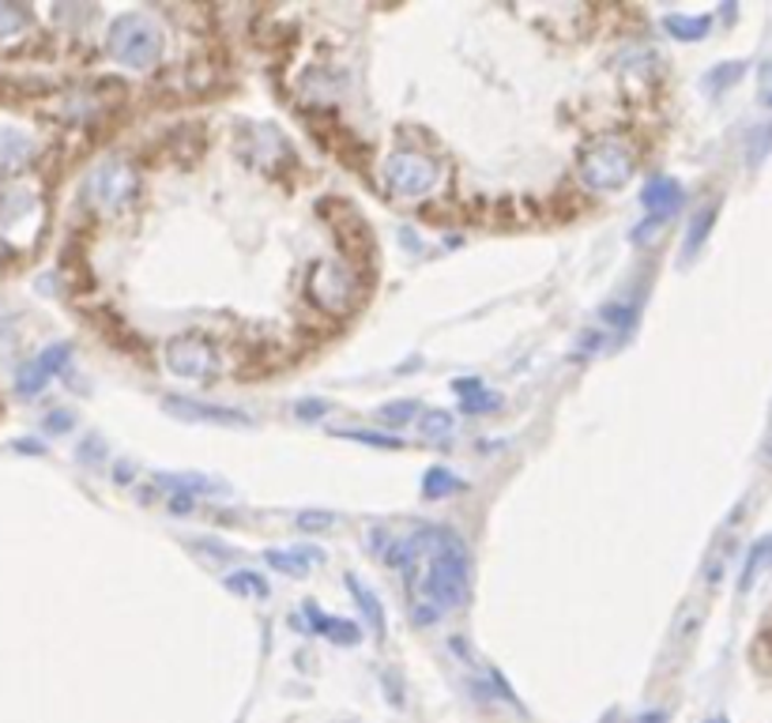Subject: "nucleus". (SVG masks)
Masks as SVG:
<instances>
[{
	"mask_svg": "<svg viewBox=\"0 0 772 723\" xmlns=\"http://www.w3.org/2000/svg\"><path fill=\"white\" fill-rule=\"evenodd\" d=\"M769 554H772V539H765V543H758V546H753V554H750L747 570H742V588H750V584H753V576H758V570H761V565L769 562Z\"/></svg>",
	"mask_w": 772,
	"mask_h": 723,
	"instance_id": "393cba45",
	"label": "nucleus"
},
{
	"mask_svg": "<svg viewBox=\"0 0 772 723\" xmlns=\"http://www.w3.org/2000/svg\"><path fill=\"white\" fill-rule=\"evenodd\" d=\"M27 31V12L20 4H4L0 0V39H15Z\"/></svg>",
	"mask_w": 772,
	"mask_h": 723,
	"instance_id": "5701e85b",
	"label": "nucleus"
},
{
	"mask_svg": "<svg viewBox=\"0 0 772 723\" xmlns=\"http://www.w3.org/2000/svg\"><path fill=\"white\" fill-rule=\"evenodd\" d=\"M347 592H351V596H355L358 610H362V618L370 621L373 634H381V637H384V629H389V621H384V607H381V599H377V592L370 588V584L362 581V576H355V573H347Z\"/></svg>",
	"mask_w": 772,
	"mask_h": 723,
	"instance_id": "ddd939ff",
	"label": "nucleus"
},
{
	"mask_svg": "<svg viewBox=\"0 0 772 723\" xmlns=\"http://www.w3.org/2000/svg\"><path fill=\"white\" fill-rule=\"evenodd\" d=\"M712 723H723V720H712Z\"/></svg>",
	"mask_w": 772,
	"mask_h": 723,
	"instance_id": "72a5a7b5",
	"label": "nucleus"
},
{
	"mask_svg": "<svg viewBox=\"0 0 772 723\" xmlns=\"http://www.w3.org/2000/svg\"><path fill=\"white\" fill-rule=\"evenodd\" d=\"M633 167H637V159L622 136H600L581 151L577 173L592 192H618L633 178Z\"/></svg>",
	"mask_w": 772,
	"mask_h": 723,
	"instance_id": "7ed1b4c3",
	"label": "nucleus"
},
{
	"mask_svg": "<svg viewBox=\"0 0 772 723\" xmlns=\"http://www.w3.org/2000/svg\"><path fill=\"white\" fill-rule=\"evenodd\" d=\"M306 295L314 306H320L325 313H351L355 309V298H358V276L351 264L343 261H320L314 264V272H309L306 279Z\"/></svg>",
	"mask_w": 772,
	"mask_h": 723,
	"instance_id": "423d86ee",
	"label": "nucleus"
},
{
	"mask_svg": "<svg viewBox=\"0 0 772 723\" xmlns=\"http://www.w3.org/2000/svg\"><path fill=\"white\" fill-rule=\"evenodd\" d=\"M739 64H731V68H720V72H712V76H709V84H716V87H720V84H728V79H734V76H739Z\"/></svg>",
	"mask_w": 772,
	"mask_h": 723,
	"instance_id": "c85d7f7f",
	"label": "nucleus"
},
{
	"mask_svg": "<svg viewBox=\"0 0 772 723\" xmlns=\"http://www.w3.org/2000/svg\"><path fill=\"white\" fill-rule=\"evenodd\" d=\"M419 437L422 442H445L448 434H453V415L448 411H422V418H419Z\"/></svg>",
	"mask_w": 772,
	"mask_h": 723,
	"instance_id": "412c9836",
	"label": "nucleus"
},
{
	"mask_svg": "<svg viewBox=\"0 0 772 723\" xmlns=\"http://www.w3.org/2000/svg\"><path fill=\"white\" fill-rule=\"evenodd\" d=\"M464 490H467V482L448 468H430L426 479H422V493H426L430 501L453 498V493H464Z\"/></svg>",
	"mask_w": 772,
	"mask_h": 723,
	"instance_id": "f3484780",
	"label": "nucleus"
},
{
	"mask_svg": "<svg viewBox=\"0 0 772 723\" xmlns=\"http://www.w3.org/2000/svg\"><path fill=\"white\" fill-rule=\"evenodd\" d=\"M136 189H140V178H136L133 162H125V159H103L87 173L91 208H98V212H106V215L121 212L128 200L136 196Z\"/></svg>",
	"mask_w": 772,
	"mask_h": 723,
	"instance_id": "0eeeda50",
	"label": "nucleus"
},
{
	"mask_svg": "<svg viewBox=\"0 0 772 723\" xmlns=\"http://www.w3.org/2000/svg\"><path fill=\"white\" fill-rule=\"evenodd\" d=\"M339 437H351V442H362V445H373V448H400L403 442L392 434H366V429H343Z\"/></svg>",
	"mask_w": 772,
	"mask_h": 723,
	"instance_id": "a878e982",
	"label": "nucleus"
},
{
	"mask_svg": "<svg viewBox=\"0 0 772 723\" xmlns=\"http://www.w3.org/2000/svg\"><path fill=\"white\" fill-rule=\"evenodd\" d=\"M306 621L314 626V634L336 640V645H358V640H362V629H358L355 621L332 618V615H325V610H317V607H306Z\"/></svg>",
	"mask_w": 772,
	"mask_h": 723,
	"instance_id": "f8f14e48",
	"label": "nucleus"
},
{
	"mask_svg": "<svg viewBox=\"0 0 772 723\" xmlns=\"http://www.w3.org/2000/svg\"><path fill=\"white\" fill-rule=\"evenodd\" d=\"M68 359H72V343L45 347L42 354H34V359L20 370V378H15V392H20V396H39L45 384H50L64 370V365H68Z\"/></svg>",
	"mask_w": 772,
	"mask_h": 723,
	"instance_id": "1a4fd4ad",
	"label": "nucleus"
},
{
	"mask_svg": "<svg viewBox=\"0 0 772 723\" xmlns=\"http://www.w3.org/2000/svg\"><path fill=\"white\" fill-rule=\"evenodd\" d=\"M761 103H765V106H772V87H765V95H761Z\"/></svg>",
	"mask_w": 772,
	"mask_h": 723,
	"instance_id": "473e14b6",
	"label": "nucleus"
},
{
	"mask_svg": "<svg viewBox=\"0 0 772 723\" xmlns=\"http://www.w3.org/2000/svg\"><path fill=\"white\" fill-rule=\"evenodd\" d=\"M456 392L464 396V411L467 415H486V411H498L501 396L490 389H483L479 381H456Z\"/></svg>",
	"mask_w": 772,
	"mask_h": 723,
	"instance_id": "dca6fc26",
	"label": "nucleus"
},
{
	"mask_svg": "<svg viewBox=\"0 0 772 723\" xmlns=\"http://www.w3.org/2000/svg\"><path fill=\"white\" fill-rule=\"evenodd\" d=\"M234 143H237V155H242L253 170L268 173V178L283 173L294 159L287 136H283L279 128L268 125V121H245L242 128H237Z\"/></svg>",
	"mask_w": 772,
	"mask_h": 723,
	"instance_id": "39448f33",
	"label": "nucleus"
},
{
	"mask_svg": "<svg viewBox=\"0 0 772 723\" xmlns=\"http://www.w3.org/2000/svg\"><path fill=\"white\" fill-rule=\"evenodd\" d=\"M384 185L400 200H422L441 185V162L426 151H392L384 159Z\"/></svg>",
	"mask_w": 772,
	"mask_h": 723,
	"instance_id": "20e7f679",
	"label": "nucleus"
},
{
	"mask_svg": "<svg viewBox=\"0 0 772 723\" xmlns=\"http://www.w3.org/2000/svg\"><path fill=\"white\" fill-rule=\"evenodd\" d=\"M298 411H302V415H325L328 407H325V404H302Z\"/></svg>",
	"mask_w": 772,
	"mask_h": 723,
	"instance_id": "c756f323",
	"label": "nucleus"
},
{
	"mask_svg": "<svg viewBox=\"0 0 772 723\" xmlns=\"http://www.w3.org/2000/svg\"><path fill=\"white\" fill-rule=\"evenodd\" d=\"M109 53L125 68H155L162 57V26L144 12H125L109 23Z\"/></svg>",
	"mask_w": 772,
	"mask_h": 723,
	"instance_id": "f03ea898",
	"label": "nucleus"
},
{
	"mask_svg": "<svg viewBox=\"0 0 772 723\" xmlns=\"http://www.w3.org/2000/svg\"><path fill=\"white\" fill-rule=\"evenodd\" d=\"M332 524H336L332 512H302V517H298L302 532H325V528H332Z\"/></svg>",
	"mask_w": 772,
	"mask_h": 723,
	"instance_id": "bb28decb",
	"label": "nucleus"
},
{
	"mask_svg": "<svg viewBox=\"0 0 772 723\" xmlns=\"http://www.w3.org/2000/svg\"><path fill=\"white\" fill-rule=\"evenodd\" d=\"M15 448H20V453H27V456H39L42 453V445H34V442H20Z\"/></svg>",
	"mask_w": 772,
	"mask_h": 723,
	"instance_id": "7c9ffc66",
	"label": "nucleus"
},
{
	"mask_svg": "<svg viewBox=\"0 0 772 723\" xmlns=\"http://www.w3.org/2000/svg\"><path fill=\"white\" fill-rule=\"evenodd\" d=\"M712 223H716V208H712V204H709V208H701V212H697L694 219H689V231H686V249H683V256H694L697 249H701L705 237H709V231H712Z\"/></svg>",
	"mask_w": 772,
	"mask_h": 723,
	"instance_id": "4be33fe9",
	"label": "nucleus"
},
{
	"mask_svg": "<svg viewBox=\"0 0 772 723\" xmlns=\"http://www.w3.org/2000/svg\"><path fill=\"white\" fill-rule=\"evenodd\" d=\"M765 460L772 464V429H769V442H765Z\"/></svg>",
	"mask_w": 772,
	"mask_h": 723,
	"instance_id": "2f4dec72",
	"label": "nucleus"
},
{
	"mask_svg": "<svg viewBox=\"0 0 772 723\" xmlns=\"http://www.w3.org/2000/svg\"><path fill=\"white\" fill-rule=\"evenodd\" d=\"M419 573V592H411V618L419 626L437 621L445 610H459L472 596V557L464 539L445 528H422L419 557L408 573V584Z\"/></svg>",
	"mask_w": 772,
	"mask_h": 723,
	"instance_id": "f257e3e1",
	"label": "nucleus"
},
{
	"mask_svg": "<svg viewBox=\"0 0 772 723\" xmlns=\"http://www.w3.org/2000/svg\"><path fill=\"white\" fill-rule=\"evenodd\" d=\"M45 429H53V434H64V429H72V415H68V411H57V415L45 418Z\"/></svg>",
	"mask_w": 772,
	"mask_h": 723,
	"instance_id": "cd10ccee",
	"label": "nucleus"
},
{
	"mask_svg": "<svg viewBox=\"0 0 772 723\" xmlns=\"http://www.w3.org/2000/svg\"><path fill=\"white\" fill-rule=\"evenodd\" d=\"M734 524H739V517L728 520V528H723V532L716 535V546L709 551V562H705V584H709V588H716V584L723 581V573H728V565H731V554H734Z\"/></svg>",
	"mask_w": 772,
	"mask_h": 723,
	"instance_id": "4468645a",
	"label": "nucleus"
},
{
	"mask_svg": "<svg viewBox=\"0 0 772 723\" xmlns=\"http://www.w3.org/2000/svg\"><path fill=\"white\" fill-rule=\"evenodd\" d=\"M664 26H667L670 34H675V39L697 42V39H705V34H709L712 20H709V15H667Z\"/></svg>",
	"mask_w": 772,
	"mask_h": 723,
	"instance_id": "6ab92c4d",
	"label": "nucleus"
},
{
	"mask_svg": "<svg viewBox=\"0 0 772 723\" xmlns=\"http://www.w3.org/2000/svg\"><path fill=\"white\" fill-rule=\"evenodd\" d=\"M34 143L15 128H0V170H20L23 162H31Z\"/></svg>",
	"mask_w": 772,
	"mask_h": 723,
	"instance_id": "2eb2a0df",
	"label": "nucleus"
},
{
	"mask_svg": "<svg viewBox=\"0 0 772 723\" xmlns=\"http://www.w3.org/2000/svg\"><path fill=\"white\" fill-rule=\"evenodd\" d=\"M162 411L178 415L181 423H215V426H250V415L234 407H219V404H200V400H181L170 396L162 400Z\"/></svg>",
	"mask_w": 772,
	"mask_h": 723,
	"instance_id": "9d476101",
	"label": "nucleus"
},
{
	"mask_svg": "<svg viewBox=\"0 0 772 723\" xmlns=\"http://www.w3.org/2000/svg\"><path fill=\"white\" fill-rule=\"evenodd\" d=\"M226 588L237 592V596H250V599H268V581H264V573H253V570L230 573Z\"/></svg>",
	"mask_w": 772,
	"mask_h": 723,
	"instance_id": "aec40b11",
	"label": "nucleus"
},
{
	"mask_svg": "<svg viewBox=\"0 0 772 723\" xmlns=\"http://www.w3.org/2000/svg\"><path fill=\"white\" fill-rule=\"evenodd\" d=\"M415 415H419L415 400H396V404L381 407V423L384 426H408V423H415Z\"/></svg>",
	"mask_w": 772,
	"mask_h": 723,
	"instance_id": "b1692460",
	"label": "nucleus"
},
{
	"mask_svg": "<svg viewBox=\"0 0 772 723\" xmlns=\"http://www.w3.org/2000/svg\"><path fill=\"white\" fill-rule=\"evenodd\" d=\"M167 370L186 381H211L223 370V362H219L215 343L197 332H186V336H173L167 343Z\"/></svg>",
	"mask_w": 772,
	"mask_h": 723,
	"instance_id": "6e6552de",
	"label": "nucleus"
},
{
	"mask_svg": "<svg viewBox=\"0 0 772 723\" xmlns=\"http://www.w3.org/2000/svg\"><path fill=\"white\" fill-rule=\"evenodd\" d=\"M264 562H268L275 573L306 576L309 565L320 562V554H306V551H268V554H264Z\"/></svg>",
	"mask_w": 772,
	"mask_h": 723,
	"instance_id": "a211bd4d",
	"label": "nucleus"
},
{
	"mask_svg": "<svg viewBox=\"0 0 772 723\" xmlns=\"http://www.w3.org/2000/svg\"><path fill=\"white\" fill-rule=\"evenodd\" d=\"M683 200H686V192L675 178H652L645 192H641V204L648 208V219H659V223H667V219L683 208Z\"/></svg>",
	"mask_w": 772,
	"mask_h": 723,
	"instance_id": "9b49d317",
	"label": "nucleus"
}]
</instances>
